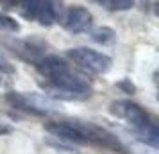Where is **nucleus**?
Wrapping results in <instances>:
<instances>
[{"label": "nucleus", "instance_id": "1", "mask_svg": "<svg viewBox=\"0 0 159 154\" xmlns=\"http://www.w3.org/2000/svg\"><path fill=\"white\" fill-rule=\"evenodd\" d=\"M36 70L45 77V91L65 100H84L91 97V86L86 79L73 72L65 59L45 56L34 61Z\"/></svg>", "mask_w": 159, "mask_h": 154}, {"label": "nucleus", "instance_id": "2", "mask_svg": "<svg viewBox=\"0 0 159 154\" xmlns=\"http://www.w3.org/2000/svg\"><path fill=\"white\" fill-rule=\"evenodd\" d=\"M66 56L79 68H82V70H86L89 73H95V75L106 73L113 65V59L109 56H106V54H102L98 50H93V49H88V47L70 49L66 52Z\"/></svg>", "mask_w": 159, "mask_h": 154}, {"label": "nucleus", "instance_id": "3", "mask_svg": "<svg viewBox=\"0 0 159 154\" xmlns=\"http://www.w3.org/2000/svg\"><path fill=\"white\" fill-rule=\"evenodd\" d=\"M109 111L116 118H120L125 124H129L136 131V134L141 133L143 129H147L154 122L150 118V115L139 104L132 102V100H115V102H111V106H109Z\"/></svg>", "mask_w": 159, "mask_h": 154}, {"label": "nucleus", "instance_id": "4", "mask_svg": "<svg viewBox=\"0 0 159 154\" xmlns=\"http://www.w3.org/2000/svg\"><path fill=\"white\" fill-rule=\"evenodd\" d=\"M18 11L25 20L38 22L39 25L50 27L57 20V9L54 2H39V0H27V2H18Z\"/></svg>", "mask_w": 159, "mask_h": 154}, {"label": "nucleus", "instance_id": "5", "mask_svg": "<svg viewBox=\"0 0 159 154\" xmlns=\"http://www.w3.org/2000/svg\"><path fill=\"white\" fill-rule=\"evenodd\" d=\"M91 22H93L91 13H89L86 7H82V6L68 7L65 13H63V16H61V25H63L68 32H72V34L86 32V30L91 27Z\"/></svg>", "mask_w": 159, "mask_h": 154}, {"label": "nucleus", "instance_id": "6", "mask_svg": "<svg viewBox=\"0 0 159 154\" xmlns=\"http://www.w3.org/2000/svg\"><path fill=\"white\" fill-rule=\"evenodd\" d=\"M7 102L13 104L15 108L18 110H23V111H29V113H34V115H45V113H48L52 111L50 108L52 102H48L47 99H41L39 95H34V93H9L7 95Z\"/></svg>", "mask_w": 159, "mask_h": 154}, {"label": "nucleus", "instance_id": "7", "mask_svg": "<svg viewBox=\"0 0 159 154\" xmlns=\"http://www.w3.org/2000/svg\"><path fill=\"white\" fill-rule=\"evenodd\" d=\"M91 40L97 41V43H102V45H109L113 43L116 40V32L109 27H98L91 32Z\"/></svg>", "mask_w": 159, "mask_h": 154}, {"label": "nucleus", "instance_id": "8", "mask_svg": "<svg viewBox=\"0 0 159 154\" xmlns=\"http://www.w3.org/2000/svg\"><path fill=\"white\" fill-rule=\"evenodd\" d=\"M98 4L109 11H125L134 6V2H129V0H100Z\"/></svg>", "mask_w": 159, "mask_h": 154}, {"label": "nucleus", "instance_id": "9", "mask_svg": "<svg viewBox=\"0 0 159 154\" xmlns=\"http://www.w3.org/2000/svg\"><path fill=\"white\" fill-rule=\"evenodd\" d=\"M0 30H6V32H18L20 30V23L16 22L15 18L0 13Z\"/></svg>", "mask_w": 159, "mask_h": 154}, {"label": "nucleus", "instance_id": "10", "mask_svg": "<svg viewBox=\"0 0 159 154\" xmlns=\"http://www.w3.org/2000/svg\"><path fill=\"white\" fill-rule=\"evenodd\" d=\"M0 73H15V66L0 54Z\"/></svg>", "mask_w": 159, "mask_h": 154}, {"label": "nucleus", "instance_id": "11", "mask_svg": "<svg viewBox=\"0 0 159 154\" xmlns=\"http://www.w3.org/2000/svg\"><path fill=\"white\" fill-rule=\"evenodd\" d=\"M13 131V127L11 125H4V124H0V134H7V133Z\"/></svg>", "mask_w": 159, "mask_h": 154}]
</instances>
